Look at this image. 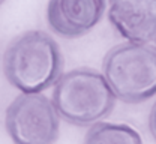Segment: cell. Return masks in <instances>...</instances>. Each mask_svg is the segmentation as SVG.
<instances>
[{
  "label": "cell",
  "instance_id": "8992f818",
  "mask_svg": "<svg viewBox=\"0 0 156 144\" xmlns=\"http://www.w3.org/2000/svg\"><path fill=\"white\" fill-rule=\"evenodd\" d=\"M108 20L129 42L147 44L156 38L153 0H108Z\"/></svg>",
  "mask_w": 156,
  "mask_h": 144
},
{
  "label": "cell",
  "instance_id": "30bf717a",
  "mask_svg": "<svg viewBox=\"0 0 156 144\" xmlns=\"http://www.w3.org/2000/svg\"><path fill=\"white\" fill-rule=\"evenodd\" d=\"M155 41H156V38H155Z\"/></svg>",
  "mask_w": 156,
  "mask_h": 144
},
{
  "label": "cell",
  "instance_id": "3957f363",
  "mask_svg": "<svg viewBox=\"0 0 156 144\" xmlns=\"http://www.w3.org/2000/svg\"><path fill=\"white\" fill-rule=\"evenodd\" d=\"M104 77L117 99L141 104L156 95V48L126 42L113 47L104 59Z\"/></svg>",
  "mask_w": 156,
  "mask_h": 144
},
{
  "label": "cell",
  "instance_id": "ba28073f",
  "mask_svg": "<svg viewBox=\"0 0 156 144\" xmlns=\"http://www.w3.org/2000/svg\"><path fill=\"white\" fill-rule=\"evenodd\" d=\"M149 129H150V134H152L153 140L156 141V102L153 104V107L150 110V114H149Z\"/></svg>",
  "mask_w": 156,
  "mask_h": 144
},
{
  "label": "cell",
  "instance_id": "9c48e42d",
  "mask_svg": "<svg viewBox=\"0 0 156 144\" xmlns=\"http://www.w3.org/2000/svg\"><path fill=\"white\" fill-rule=\"evenodd\" d=\"M5 2H6V0H0V6H2V5H3Z\"/></svg>",
  "mask_w": 156,
  "mask_h": 144
},
{
  "label": "cell",
  "instance_id": "277c9868",
  "mask_svg": "<svg viewBox=\"0 0 156 144\" xmlns=\"http://www.w3.org/2000/svg\"><path fill=\"white\" fill-rule=\"evenodd\" d=\"M5 128L14 144H54L60 116L47 96L23 93L6 108Z\"/></svg>",
  "mask_w": 156,
  "mask_h": 144
},
{
  "label": "cell",
  "instance_id": "5b68a950",
  "mask_svg": "<svg viewBox=\"0 0 156 144\" xmlns=\"http://www.w3.org/2000/svg\"><path fill=\"white\" fill-rule=\"evenodd\" d=\"M105 9L107 0H48L47 23L56 35L75 39L96 27Z\"/></svg>",
  "mask_w": 156,
  "mask_h": 144
},
{
  "label": "cell",
  "instance_id": "6da1fadb",
  "mask_svg": "<svg viewBox=\"0 0 156 144\" xmlns=\"http://www.w3.org/2000/svg\"><path fill=\"white\" fill-rule=\"evenodd\" d=\"M3 75L21 93H41L62 75L63 56L54 38L44 30L15 36L2 57Z\"/></svg>",
  "mask_w": 156,
  "mask_h": 144
},
{
  "label": "cell",
  "instance_id": "7a4b0ae2",
  "mask_svg": "<svg viewBox=\"0 0 156 144\" xmlns=\"http://www.w3.org/2000/svg\"><path fill=\"white\" fill-rule=\"evenodd\" d=\"M51 102L68 123L90 126L110 116L116 105V95L101 72L78 68L60 75Z\"/></svg>",
  "mask_w": 156,
  "mask_h": 144
},
{
  "label": "cell",
  "instance_id": "52a82bcc",
  "mask_svg": "<svg viewBox=\"0 0 156 144\" xmlns=\"http://www.w3.org/2000/svg\"><path fill=\"white\" fill-rule=\"evenodd\" d=\"M83 144H143V140L129 125L96 122L89 128Z\"/></svg>",
  "mask_w": 156,
  "mask_h": 144
}]
</instances>
